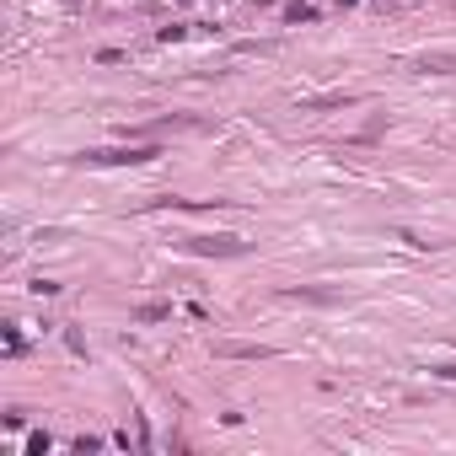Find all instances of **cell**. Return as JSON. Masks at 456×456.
<instances>
[{
    "mask_svg": "<svg viewBox=\"0 0 456 456\" xmlns=\"http://www.w3.org/2000/svg\"><path fill=\"white\" fill-rule=\"evenodd\" d=\"M408 70L414 76H456V43L451 49H419V54H408Z\"/></svg>",
    "mask_w": 456,
    "mask_h": 456,
    "instance_id": "cell-3",
    "label": "cell"
},
{
    "mask_svg": "<svg viewBox=\"0 0 456 456\" xmlns=\"http://www.w3.org/2000/svg\"><path fill=\"white\" fill-rule=\"evenodd\" d=\"M285 301H306V306H338V301H344V290H311V285H301V290H285Z\"/></svg>",
    "mask_w": 456,
    "mask_h": 456,
    "instance_id": "cell-5",
    "label": "cell"
},
{
    "mask_svg": "<svg viewBox=\"0 0 456 456\" xmlns=\"http://www.w3.org/2000/svg\"><path fill=\"white\" fill-rule=\"evenodd\" d=\"M134 317H140V322H161V317H172V306H166V301H146Z\"/></svg>",
    "mask_w": 456,
    "mask_h": 456,
    "instance_id": "cell-7",
    "label": "cell"
},
{
    "mask_svg": "<svg viewBox=\"0 0 456 456\" xmlns=\"http://www.w3.org/2000/svg\"><path fill=\"white\" fill-rule=\"evenodd\" d=\"M177 247L193 258H247L252 242H242V236H177Z\"/></svg>",
    "mask_w": 456,
    "mask_h": 456,
    "instance_id": "cell-2",
    "label": "cell"
},
{
    "mask_svg": "<svg viewBox=\"0 0 456 456\" xmlns=\"http://www.w3.org/2000/svg\"><path fill=\"white\" fill-rule=\"evenodd\" d=\"M285 21H317V11H311V6H301V0H295V6H285Z\"/></svg>",
    "mask_w": 456,
    "mask_h": 456,
    "instance_id": "cell-8",
    "label": "cell"
},
{
    "mask_svg": "<svg viewBox=\"0 0 456 456\" xmlns=\"http://www.w3.org/2000/svg\"><path fill=\"white\" fill-rule=\"evenodd\" d=\"M161 156V146H107V150H86L76 156V166H146Z\"/></svg>",
    "mask_w": 456,
    "mask_h": 456,
    "instance_id": "cell-1",
    "label": "cell"
},
{
    "mask_svg": "<svg viewBox=\"0 0 456 456\" xmlns=\"http://www.w3.org/2000/svg\"><path fill=\"white\" fill-rule=\"evenodd\" d=\"M360 91H328V97H306V107H354Z\"/></svg>",
    "mask_w": 456,
    "mask_h": 456,
    "instance_id": "cell-6",
    "label": "cell"
},
{
    "mask_svg": "<svg viewBox=\"0 0 456 456\" xmlns=\"http://www.w3.org/2000/svg\"><path fill=\"white\" fill-rule=\"evenodd\" d=\"M435 376H446V381H456V365H430Z\"/></svg>",
    "mask_w": 456,
    "mask_h": 456,
    "instance_id": "cell-9",
    "label": "cell"
},
{
    "mask_svg": "<svg viewBox=\"0 0 456 456\" xmlns=\"http://www.w3.org/2000/svg\"><path fill=\"white\" fill-rule=\"evenodd\" d=\"M215 354L220 360H274V344H236V338H215Z\"/></svg>",
    "mask_w": 456,
    "mask_h": 456,
    "instance_id": "cell-4",
    "label": "cell"
}]
</instances>
